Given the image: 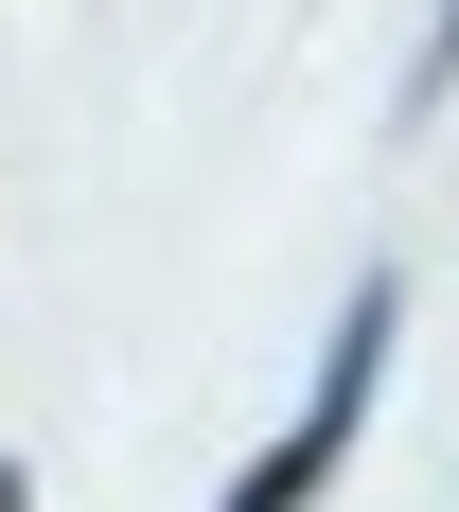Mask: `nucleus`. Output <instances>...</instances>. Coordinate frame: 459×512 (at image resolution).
<instances>
[{
  "instance_id": "f257e3e1",
  "label": "nucleus",
  "mask_w": 459,
  "mask_h": 512,
  "mask_svg": "<svg viewBox=\"0 0 459 512\" xmlns=\"http://www.w3.org/2000/svg\"><path fill=\"white\" fill-rule=\"evenodd\" d=\"M389 336H407V283L371 265L354 301H336V354H318V389H301V424H283V442H265V460L230 477L212 512H318V495H336V460H354V424H371V389H389Z\"/></svg>"
},
{
  "instance_id": "7ed1b4c3",
  "label": "nucleus",
  "mask_w": 459,
  "mask_h": 512,
  "mask_svg": "<svg viewBox=\"0 0 459 512\" xmlns=\"http://www.w3.org/2000/svg\"><path fill=\"white\" fill-rule=\"evenodd\" d=\"M0 512H36V460H0Z\"/></svg>"
},
{
  "instance_id": "f03ea898",
  "label": "nucleus",
  "mask_w": 459,
  "mask_h": 512,
  "mask_svg": "<svg viewBox=\"0 0 459 512\" xmlns=\"http://www.w3.org/2000/svg\"><path fill=\"white\" fill-rule=\"evenodd\" d=\"M442 106H459V0L424 18V53H407V124H442Z\"/></svg>"
}]
</instances>
